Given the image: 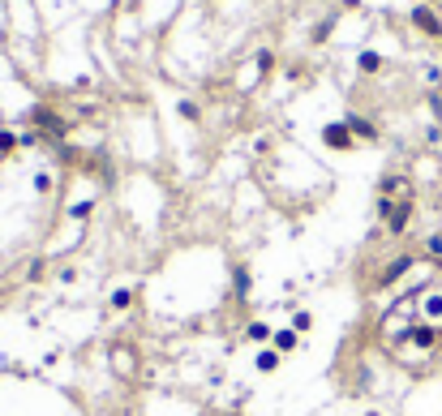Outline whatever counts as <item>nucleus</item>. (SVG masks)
I'll return each mask as SVG.
<instances>
[{
    "instance_id": "nucleus-11",
    "label": "nucleus",
    "mask_w": 442,
    "mask_h": 416,
    "mask_svg": "<svg viewBox=\"0 0 442 416\" xmlns=\"http://www.w3.org/2000/svg\"><path fill=\"white\" fill-rule=\"evenodd\" d=\"M258 369H262V374L280 369V352H275V348H262V352H258Z\"/></svg>"
},
{
    "instance_id": "nucleus-7",
    "label": "nucleus",
    "mask_w": 442,
    "mask_h": 416,
    "mask_svg": "<svg viewBox=\"0 0 442 416\" xmlns=\"http://www.w3.org/2000/svg\"><path fill=\"white\" fill-rule=\"evenodd\" d=\"M412 26H421L425 35H442V22H438V13H434L429 5H417V9H412Z\"/></svg>"
},
{
    "instance_id": "nucleus-13",
    "label": "nucleus",
    "mask_w": 442,
    "mask_h": 416,
    "mask_svg": "<svg viewBox=\"0 0 442 416\" xmlns=\"http://www.w3.org/2000/svg\"><path fill=\"white\" fill-rule=\"evenodd\" d=\"M382 69V56L378 51H361V73H378Z\"/></svg>"
},
{
    "instance_id": "nucleus-2",
    "label": "nucleus",
    "mask_w": 442,
    "mask_h": 416,
    "mask_svg": "<svg viewBox=\"0 0 442 416\" xmlns=\"http://www.w3.org/2000/svg\"><path fill=\"white\" fill-rule=\"evenodd\" d=\"M412 215H417V197H408V202H395V211L382 219L386 236H404V232H408V224H412Z\"/></svg>"
},
{
    "instance_id": "nucleus-15",
    "label": "nucleus",
    "mask_w": 442,
    "mask_h": 416,
    "mask_svg": "<svg viewBox=\"0 0 442 416\" xmlns=\"http://www.w3.org/2000/svg\"><path fill=\"white\" fill-rule=\"evenodd\" d=\"M35 189H39V193H52V189H56V181H52V172H39V176H35Z\"/></svg>"
},
{
    "instance_id": "nucleus-4",
    "label": "nucleus",
    "mask_w": 442,
    "mask_h": 416,
    "mask_svg": "<svg viewBox=\"0 0 442 416\" xmlns=\"http://www.w3.org/2000/svg\"><path fill=\"white\" fill-rule=\"evenodd\" d=\"M322 142H326L330 150H352V146H357V137H352V129H348L344 121L326 125V129H322Z\"/></svg>"
},
{
    "instance_id": "nucleus-17",
    "label": "nucleus",
    "mask_w": 442,
    "mask_h": 416,
    "mask_svg": "<svg viewBox=\"0 0 442 416\" xmlns=\"http://www.w3.org/2000/svg\"><path fill=\"white\" fill-rule=\"evenodd\" d=\"M237 292L249 296V271H245V267H237Z\"/></svg>"
},
{
    "instance_id": "nucleus-14",
    "label": "nucleus",
    "mask_w": 442,
    "mask_h": 416,
    "mask_svg": "<svg viewBox=\"0 0 442 416\" xmlns=\"http://www.w3.org/2000/svg\"><path fill=\"white\" fill-rule=\"evenodd\" d=\"M425 253L442 262V232H429V236H425Z\"/></svg>"
},
{
    "instance_id": "nucleus-12",
    "label": "nucleus",
    "mask_w": 442,
    "mask_h": 416,
    "mask_svg": "<svg viewBox=\"0 0 442 416\" xmlns=\"http://www.w3.org/2000/svg\"><path fill=\"white\" fill-rule=\"evenodd\" d=\"M107 305H112L117 314H121V309H129V305H133V288H117V292H112V300H107Z\"/></svg>"
},
{
    "instance_id": "nucleus-20",
    "label": "nucleus",
    "mask_w": 442,
    "mask_h": 416,
    "mask_svg": "<svg viewBox=\"0 0 442 416\" xmlns=\"http://www.w3.org/2000/svg\"><path fill=\"white\" fill-rule=\"evenodd\" d=\"M429 103H434V112H438V116H442V99H438V94H434V99H429Z\"/></svg>"
},
{
    "instance_id": "nucleus-16",
    "label": "nucleus",
    "mask_w": 442,
    "mask_h": 416,
    "mask_svg": "<svg viewBox=\"0 0 442 416\" xmlns=\"http://www.w3.org/2000/svg\"><path fill=\"white\" fill-rule=\"evenodd\" d=\"M309 326H313V314H305V309H301V314L292 318V331L301 335V331H309Z\"/></svg>"
},
{
    "instance_id": "nucleus-8",
    "label": "nucleus",
    "mask_w": 442,
    "mask_h": 416,
    "mask_svg": "<svg viewBox=\"0 0 442 416\" xmlns=\"http://www.w3.org/2000/svg\"><path fill=\"white\" fill-rule=\"evenodd\" d=\"M297 343H301V335L292 331V326H284V331H275L270 335V348L280 352V356H288V352H297Z\"/></svg>"
},
{
    "instance_id": "nucleus-6",
    "label": "nucleus",
    "mask_w": 442,
    "mask_h": 416,
    "mask_svg": "<svg viewBox=\"0 0 442 416\" xmlns=\"http://www.w3.org/2000/svg\"><path fill=\"white\" fill-rule=\"evenodd\" d=\"M35 125L47 129V137H65V129H69V125H65L56 112H52V108H35Z\"/></svg>"
},
{
    "instance_id": "nucleus-5",
    "label": "nucleus",
    "mask_w": 442,
    "mask_h": 416,
    "mask_svg": "<svg viewBox=\"0 0 442 416\" xmlns=\"http://www.w3.org/2000/svg\"><path fill=\"white\" fill-rule=\"evenodd\" d=\"M107 360H112V369H117V378H133L138 374V352L133 348H112V356H107Z\"/></svg>"
},
{
    "instance_id": "nucleus-19",
    "label": "nucleus",
    "mask_w": 442,
    "mask_h": 416,
    "mask_svg": "<svg viewBox=\"0 0 442 416\" xmlns=\"http://www.w3.org/2000/svg\"><path fill=\"white\" fill-rule=\"evenodd\" d=\"M181 116H185V121H198V116H202V112H198V103L185 99V103H181Z\"/></svg>"
},
{
    "instance_id": "nucleus-9",
    "label": "nucleus",
    "mask_w": 442,
    "mask_h": 416,
    "mask_svg": "<svg viewBox=\"0 0 442 416\" xmlns=\"http://www.w3.org/2000/svg\"><path fill=\"white\" fill-rule=\"evenodd\" d=\"M270 326L266 322H245V343H270Z\"/></svg>"
},
{
    "instance_id": "nucleus-18",
    "label": "nucleus",
    "mask_w": 442,
    "mask_h": 416,
    "mask_svg": "<svg viewBox=\"0 0 442 416\" xmlns=\"http://www.w3.org/2000/svg\"><path fill=\"white\" fill-rule=\"evenodd\" d=\"M13 146H18V137H13V133H9V129H0V154H9V150H13Z\"/></svg>"
},
{
    "instance_id": "nucleus-3",
    "label": "nucleus",
    "mask_w": 442,
    "mask_h": 416,
    "mask_svg": "<svg viewBox=\"0 0 442 416\" xmlns=\"http://www.w3.org/2000/svg\"><path fill=\"white\" fill-rule=\"evenodd\" d=\"M378 197L408 202V197H417V189H412V181H408L404 172H391V176H382V185H378Z\"/></svg>"
},
{
    "instance_id": "nucleus-10",
    "label": "nucleus",
    "mask_w": 442,
    "mask_h": 416,
    "mask_svg": "<svg viewBox=\"0 0 442 416\" xmlns=\"http://www.w3.org/2000/svg\"><path fill=\"white\" fill-rule=\"evenodd\" d=\"M344 125H348V129H352V137H365V142H374V137H378V129H374V125H369V121H361V116H348V121H344Z\"/></svg>"
},
{
    "instance_id": "nucleus-1",
    "label": "nucleus",
    "mask_w": 442,
    "mask_h": 416,
    "mask_svg": "<svg viewBox=\"0 0 442 416\" xmlns=\"http://www.w3.org/2000/svg\"><path fill=\"white\" fill-rule=\"evenodd\" d=\"M408 271H417V257H412V253H400V257H391V262H386V267L378 271V279H374V283H378V288H395Z\"/></svg>"
}]
</instances>
